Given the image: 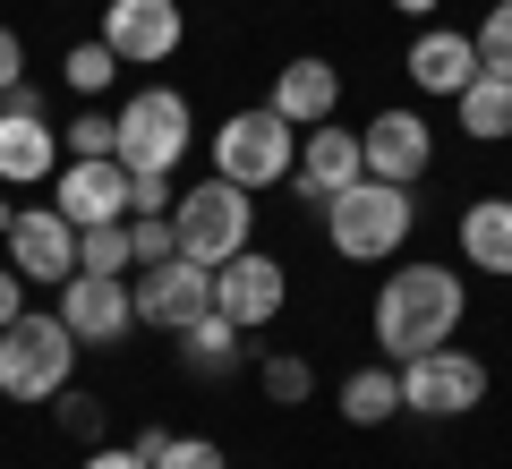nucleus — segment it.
I'll return each mask as SVG.
<instances>
[{"mask_svg": "<svg viewBox=\"0 0 512 469\" xmlns=\"http://www.w3.org/2000/svg\"><path fill=\"white\" fill-rule=\"evenodd\" d=\"M461 307H470V290L453 265H393V282L376 290V350L393 367L419 350H444L461 333Z\"/></svg>", "mask_w": 512, "mask_h": 469, "instance_id": "obj_1", "label": "nucleus"}, {"mask_svg": "<svg viewBox=\"0 0 512 469\" xmlns=\"http://www.w3.org/2000/svg\"><path fill=\"white\" fill-rule=\"evenodd\" d=\"M410 222H419L410 188H393V180H350L342 197H325V248L342 256V265H393L402 239H410Z\"/></svg>", "mask_w": 512, "mask_h": 469, "instance_id": "obj_2", "label": "nucleus"}, {"mask_svg": "<svg viewBox=\"0 0 512 469\" xmlns=\"http://www.w3.org/2000/svg\"><path fill=\"white\" fill-rule=\"evenodd\" d=\"M205 154H214V180H231V188H282L291 180V163H299V128L282 120L274 103H256V111H231V120L205 137Z\"/></svg>", "mask_w": 512, "mask_h": 469, "instance_id": "obj_3", "label": "nucleus"}, {"mask_svg": "<svg viewBox=\"0 0 512 469\" xmlns=\"http://www.w3.org/2000/svg\"><path fill=\"white\" fill-rule=\"evenodd\" d=\"M77 376V333L60 316L26 307L18 325L0 333V401H60Z\"/></svg>", "mask_w": 512, "mask_h": 469, "instance_id": "obj_4", "label": "nucleus"}, {"mask_svg": "<svg viewBox=\"0 0 512 469\" xmlns=\"http://www.w3.org/2000/svg\"><path fill=\"white\" fill-rule=\"evenodd\" d=\"M171 231H180L188 265H231L239 248H256V197L231 188V180H197L171 205Z\"/></svg>", "mask_w": 512, "mask_h": 469, "instance_id": "obj_5", "label": "nucleus"}, {"mask_svg": "<svg viewBox=\"0 0 512 469\" xmlns=\"http://www.w3.org/2000/svg\"><path fill=\"white\" fill-rule=\"evenodd\" d=\"M188 137H197L188 94L137 86V94L120 103V163H128V171H180V163H188Z\"/></svg>", "mask_w": 512, "mask_h": 469, "instance_id": "obj_6", "label": "nucleus"}, {"mask_svg": "<svg viewBox=\"0 0 512 469\" xmlns=\"http://www.w3.org/2000/svg\"><path fill=\"white\" fill-rule=\"evenodd\" d=\"M478 401H487V367L470 359V350H419V359H402V410L410 418H470Z\"/></svg>", "mask_w": 512, "mask_h": 469, "instance_id": "obj_7", "label": "nucleus"}, {"mask_svg": "<svg viewBox=\"0 0 512 469\" xmlns=\"http://www.w3.org/2000/svg\"><path fill=\"white\" fill-rule=\"evenodd\" d=\"M52 316L77 333V350H120L137 333V299H128V273H69L52 299Z\"/></svg>", "mask_w": 512, "mask_h": 469, "instance_id": "obj_8", "label": "nucleus"}, {"mask_svg": "<svg viewBox=\"0 0 512 469\" xmlns=\"http://www.w3.org/2000/svg\"><path fill=\"white\" fill-rule=\"evenodd\" d=\"M282 307H291V273H282V256L239 248L231 265H214V316H231L239 333H265Z\"/></svg>", "mask_w": 512, "mask_h": 469, "instance_id": "obj_9", "label": "nucleus"}, {"mask_svg": "<svg viewBox=\"0 0 512 469\" xmlns=\"http://www.w3.org/2000/svg\"><path fill=\"white\" fill-rule=\"evenodd\" d=\"M103 43L120 52V69H154L188 43L180 0H103Z\"/></svg>", "mask_w": 512, "mask_h": 469, "instance_id": "obj_10", "label": "nucleus"}, {"mask_svg": "<svg viewBox=\"0 0 512 469\" xmlns=\"http://www.w3.org/2000/svg\"><path fill=\"white\" fill-rule=\"evenodd\" d=\"M128 299H137V325H197L205 307H214V265H188V256H171V265H146L137 282H128Z\"/></svg>", "mask_w": 512, "mask_h": 469, "instance_id": "obj_11", "label": "nucleus"}, {"mask_svg": "<svg viewBox=\"0 0 512 469\" xmlns=\"http://www.w3.org/2000/svg\"><path fill=\"white\" fill-rule=\"evenodd\" d=\"M52 205L77 222V231H94V222H128V163L120 154H69L52 180Z\"/></svg>", "mask_w": 512, "mask_h": 469, "instance_id": "obj_12", "label": "nucleus"}, {"mask_svg": "<svg viewBox=\"0 0 512 469\" xmlns=\"http://www.w3.org/2000/svg\"><path fill=\"white\" fill-rule=\"evenodd\" d=\"M359 154H367V180H393V188H419L427 163H436V128L419 111H376L359 128Z\"/></svg>", "mask_w": 512, "mask_h": 469, "instance_id": "obj_13", "label": "nucleus"}, {"mask_svg": "<svg viewBox=\"0 0 512 469\" xmlns=\"http://www.w3.org/2000/svg\"><path fill=\"white\" fill-rule=\"evenodd\" d=\"M350 180H367L359 128H342V120L299 128V163H291V188H299V197H308V205H325V197H342Z\"/></svg>", "mask_w": 512, "mask_h": 469, "instance_id": "obj_14", "label": "nucleus"}, {"mask_svg": "<svg viewBox=\"0 0 512 469\" xmlns=\"http://www.w3.org/2000/svg\"><path fill=\"white\" fill-rule=\"evenodd\" d=\"M9 265L26 273V282H69L77 273V222L60 214V205H26L18 222H9Z\"/></svg>", "mask_w": 512, "mask_h": 469, "instance_id": "obj_15", "label": "nucleus"}, {"mask_svg": "<svg viewBox=\"0 0 512 469\" xmlns=\"http://www.w3.org/2000/svg\"><path fill=\"white\" fill-rule=\"evenodd\" d=\"M402 69H410V86H419V94H444V103H453V94L478 77V43L461 35V26H419L410 52H402Z\"/></svg>", "mask_w": 512, "mask_h": 469, "instance_id": "obj_16", "label": "nucleus"}, {"mask_svg": "<svg viewBox=\"0 0 512 469\" xmlns=\"http://www.w3.org/2000/svg\"><path fill=\"white\" fill-rule=\"evenodd\" d=\"M274 111H282L291 128L333 120V111H342V69H333V60H316V52L282 60V69H274Z\"/></svg>", "mask_w": 512, "mask_h": 469, "instance_id": "obj_17", "label": "nucleus"}, {"mask_svg": "<svg viewBox=\"0 0 512 469\" xmlns=\"http://www.w3.org/2000/svg\"><path fill=\"white\" fill-rule=\"evenodd\" d=\"M52 163H60L52 120H43V111H0V188H35V180H52Z\"/></svg>", "mask_w": 512, "mask_h": 469, "instance_id": "obj_18", "label": "nucleus"}, {"mask_svg": "<svg viewBox=\"0 0 512 469\" xmlns=\"http://www.w3.org/2000/svg\"><path fill=\"white\" fill-rule=\"evenodd\" d=\"M461 256H470L478 273H512V197L461 205Z\"/></svg>", "mask_w": 512, "mask_h": 469, "instance_id": "obj_19", "label": "nucleus"}, {"mask_svg": "<svg viewBox=\"0 0 512 469\" xmlns=\"http://www.w3.org/2000/svg\"><path fill=\"white\" fill-rule=\"evenodd\" d=\"M342 418L350 427H384V418H402V367L384 359V367H359V376H342Z\"/></svg>", "mask_w": 512, "mask_h": 469, "instance_id": "obj_20", "label": "nucleus"}, {"mask_svg": "<svg viewBox=\"0 0 512 469\" xmlns=\"http://www.w3.org/2000/svg\"><path fill=\"white\" fill-rule=\"evenodd\" d=\"M453 111H461V128H470L478 145H495V137H512V77H495V69H478L470 86L453 94Z\"/></svg>", "mask_w": 512, "mask_h": 469, "instance_id": "obj_21", "label": "nucleus"}, {"mask_svg": "<svg viewBox=\"0 0 512 469\" xmlns=\"http://www.w3.org/2000/svg\"><path fill=\"white\" fill-rule=\"evenodd\" d=\"M239 342H248V333H239L231 316H214V307H205L197 325H180V359L197 367V376H231V367H239Z\"/></svg>", "mask_w": 512, "mask_h": 469, "instance_id": "obj_22", "label": "nucleus"}, {"mask_svg": "<svg viewBox=\"0 0 512 469\" xmlns=\"http://www.w3.org/2000/svg\"><path fill=\"white\" fill-rule=\"evenodd\" d=\"M256 393L274 401V410H299V401L316 393V367L299 359V350H274V359H256Z\"/></svg>", "mask_w": 512, "mask_h": 469, "instance_id": "obj_23", "label": "nucleus"}, {"mask_svg": "<svg viewBox=\"0 0 512 469\" xmlns=\"http://www.w3.org/2000/svg\"><path fill=\"white\" fill-rule=\"evenodd\" d=\"M60 77H69V86H77V94H86V103H103V94H111V86H120V52H111V43H103V35H86V43H77V52H69V60H60Z\"/></svg>", "mask_w": 512, "mask_h": 469, "instance_id": "obj_24", "label": "nucleus"}, {"mask_svg": "<svg viewBox=\"0 0 512 469\" xmlns=\"http://www.w3.org/2000/svg\"><path fill=\"white\" fill-rule=\"evenodd\" d=\"M77 273H137L128 222H94V231H77Z\"/></svg>", "mask_w": 512, "mask_h": 469, "instance_id": "obj_25", "label": "nucleus"}, {"mask_svg": "<svg viewBox=\"0 0 512 469\" xmlns=\"http://www.w3.org/2000/svg\"><path fill=\"white\" fill-rule=\"evenodd\" d=\"M128 248H137V273H146V265H171V256H180L171 214H128Z\"/></svg>", "mask_w": 512, "mask_h": 469, "instance_id": "obj_26", "label": "nucleus"}, {"mask_svg": "<svg viewBox=\"0 0 512 469\" xmlns=\"http://www.w3.org/2000/svg\"><path fill=\"white\" fill-rule=\"evenodd\" d=\"M478 69H495V77H512V0H495L487 18H478Z\"/></svg>", "mask_w": 512, "mask_h": 469, "instance_id": "obj_27", "label": "nucleus"}, {"mask_svg": "<svg viewBox=\"0 0 512 469\" xmlns=\"http://www.w3.org/2000/svg\"><path fill=\"white\" fill-rule=\"evenodd\" d=\"M52 410H60V427H69V435H77V444H86V452L103 444V427H111V410H103V401H94V393H77V384H69V393H60V401H52Z\"/></svg>", "mask_w": 512, "mask_h": 469, "instance_id": "obj_28", "label": "nucleus"}, {"mask_svg": "<svg viewBox=\"0 0 512 469\" xmlns=\"http://www.w3.org/2000/svg\"><path fill=\"white\" fill-rule=\"evenodd\" d=\"M60 145H69V154H120V111H77Z\"/></svg>", "mask_w": 512, "mask_h": 469, "instance_id": "obj_29", "label": "nucleus"}, {"mask_svg": "<svg viewBox=\"0 0 512 469\" xmlns=\"http://www.w3.org/2000/svg\"><path fill=\"white\" fill-rule=\"evenodd\" d=\"M154 469H231V452H222L214 435H171V444L154 452Z\"/></svg>", "mask_w": 512, "mask_h": 469, "instance_id": "obj_30", "label": "nucleus"}, {"mask_svg": "<svg viewBox=\"0 0 512 469\" xmlns=\"http://www.w3.org/2000/svg\"><path fill=\"white\" fill-rule=\"evenodd\" d=\"M26 290H35V282H26L18 265H0V333H9V325L26 316Z\"/></svg>", "mask_w": 512, "mask_h": 469, "instance_id": "obj_31", "label": "nucleus"}, {"mask_svg": "<svg viewBox=\"0 0 512 469\" xmlns=\"http://www.w3.org/2000/svg\"><path fill=\"white\" fill-rule=\"evenodd\" d=\"M86 469H154V461H146L137 444H94V452H86Z\"/></svg>", "mask_w": 512, "mask_h": 469, "instance_id": "obj_32", "label": "nucleus"}, {"mask_svg": "<svg viewBox=\"0 0 512 469\" xmlns=\"http://www.w3.org/2000/svg\"><path fill=\"white\" fill-rule=\"evenodd\" d=\"M26 77V43H18V26H0V94Z\"/></svg>", "mask_w": 512, "mask_h": 469, "instance_id": "obj_33", "label": "nucleus"}, {"mask_svg": "<svg viewBox=\"0 0 512 469\" xmlns=\"http://www.w3.org/2000/svg\"><path fill=\"white\" fill-rule=\"evenodd\" d=\"M393 9H402V18H436V0H393Z\"/></svg>", "mask_w": 512, "mask_h": 469, "instance_id": "obj_34", "label": "nucleus"}, {"mask_svg": "<svg viewBox=\"0 0 512 469\" xmlns=\"http://www.w3.org/2000/svg\"><path fill=\"white\" fill-rule=\"evenodd\" d=\"M9 222H18V205H0V239H9Z\"/></svg>", "mask_w": 512, "mask_h": 469, "instance_id": "obj_35", "label": "nucleus"}]
</instances>
